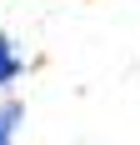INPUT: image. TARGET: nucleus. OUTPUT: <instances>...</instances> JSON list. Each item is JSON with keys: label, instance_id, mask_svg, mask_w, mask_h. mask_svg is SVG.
I'll return each instance as SVG.
<instances>
[{"label": "nucleus", "instance_id": "nucleus-1", "mask_svg": "<svg viewBox=\"0 0 140 145\" xmlns=\"http://www.w3.org/2000/svg\"><path fill=\"white\" fill-rule=\"evenodd\" d=\"M20 75H25V60H20L15 40L5 35V30H0V90H5V85H15Z\"/></svg>", "mask_w": 140, "mask_h": 145}, {"label": "nucleus", "instance_id": "nucleus-2", "mask_svg": "<svg viewBox=\"0 0 140 145\" xmlns=\"http://www.w3.org/2000/svg\"><path fill=\"white\" fill-rule=\"evenodd\" d=\"M20 120H25V105H20V100H5V105H0V145H15Z\"/></svg>", "mask_w": 140, "mask_h": 145}]
</instances>
